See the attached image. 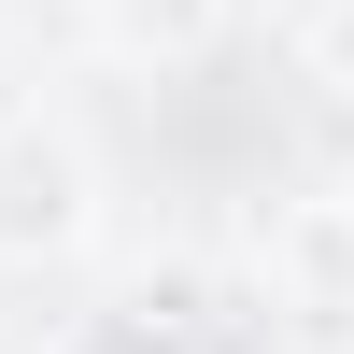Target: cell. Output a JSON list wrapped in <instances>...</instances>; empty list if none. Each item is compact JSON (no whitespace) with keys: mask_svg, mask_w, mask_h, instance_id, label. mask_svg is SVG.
<instances>
[{"mask_svg":"<svg viewBox=\"0 0 354 354\" xmlns=\"http://www.w3.org/2000/svg\"><path fill=\"white\" fill-rule=\"evenodd\" d=\"M100 241V142L43 100H0V270H71Z\"/></svg>","mask_w":354,"mask_h":354,"instance_id":"cell-1","label":"cell"},{"mask_svg":"<svg viewBox=\"0 0 354 354\" xmlns=\"http://www.w3.org/2000/svg\"><path fill=\"white\" fill-rule=\"evenodd\" d=\"M227 15H241V0H85V43L128 57V71H198V57L227 43Z\"/></svg>","mask_w":354,"mask_h":354,"instance_id":"cell-2","label":"cell"},{"mask_svg":"<svg viewBox=\"0 0 354 354\" xmlns=\"http://www.w3.org/2000/svg\"><path fill=\"white\" fill-rule=\"evenodd\" d=\"M312 85H340V100H354V0L312 15Z\"/></svg>","mask_w":354,"mask_h":354,"instance_id":"cell-3","label":"cell"},{"mask_svg":"<svg viewBox=\"0 0 354 354\" xmlns=\"http://www.w3.org/2000/svg\"><path fill=\"white\" fill-rule=\"evenodd\" d=\"M326 213H340V227H354V185H340V198H326Z\"/></svg>","mask_w":354,"mask_h":354,"instance_id":"cell-4","label":"cell"}]
</instances>
